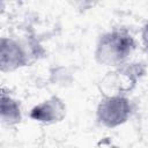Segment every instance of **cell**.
<instances>
[{
	"label": "cell",
	"mask_w": 148,
	"mask_h": 148,
	"mask_svg": "<svg viewBox=\"0 0 148 148\" xmlns=\"http://www.w3.org/2000/svg\"><path fill=\"white\" fill-rule=\"evenodd\" d=\"M133 39L125 32H112L104 36L98 46V58L102 62L113 65L121 61L131 52Z\"/></svg>",
	"instance_id": "cell-1"
},
{
	"label": "cell",
	"mask_w": 148,
	"mask_h": 148,
	"mask_svg": "<svg viewBox=\"0 0 148 148\" xmlns=\"http://www.w3.org/2000/svg\"><path fill=\"white\" fill-rule=\"evenodd\" d=\"M130 113L128 102L123 97H111L101 103L98 117L106 126H117L126 120Z\"/></svg>",
	"instance_id": "cell-2"
},
{
	"label": "cell",
	"mask_w": 148,
	"mask_h": 148,
	"mask_svg": "<svg viewBox=\"0 0 148 148\" xmlns=\"http://www.w3.org/2000/svg\"><path fill=\"white\" fill-rule=\"evenodd\" d=\"M59 109H64L62 104L60 102H57V103L56 102H46V103L35 108L32 110L31 117L37 120H42V121H51L57 118H60V117H58L59 111L54 112V110H59Z\"/></svg>",
	"instance_id": "cell-3"
},
{
	"label": "cell",
	"mask_w": 148,
	"mask_h": 148,
	"mask_svg": "<svg viewBox=\"0 0 148 148\" xmlns=\"http://www.w3.org/2000/svg\"><path fill=\"white\" fill-rule=\"evenodd\" d=\"M2 51L8 52V54H10V58L2 64V67L5 68L6 65H8V67L10 66H17L18 64H21V59H22V53L20 52V49L14 45L13 43L8 42V45H6V42L2 40Z\"/></svg>",
	"instance_id": "cell-4"
},
{
	"label": "cell",
	"mask_w": 148,
	"mask_h": 148,
	"mask_svg": "<svg viewBox=\"0 0 148 148\" xmlns=\"http://www.w3.org/2000/svg\"><path fill=\"white\" fill-rule=\"evenodd\" d=\"M2 102L8 106V111L7 110H2V117H5L8 113V117L6 118V119H8V121H16L17 119H20V112H18L17 105L13 101H10L9 98L7 99L5 96H2Z\"/></svg>",
	"instance_id": "cell-5"
},
{
	"label": "cell",
	"mask_w": 148,
	"mask_h": 148,
	"mask_svg": "<svg viewBox=\"0 0 148 148\" xmlns=\"http://www.w3.org/2000/svg\"><path fill=\"white\" fill-rule=\"evenodd\" d=\"M143 40H145L146 46L148 47V25L146 27V29H145V31H143Z\"/></svg>",
	"instance_id": "cell-6"
}]
</instances>
